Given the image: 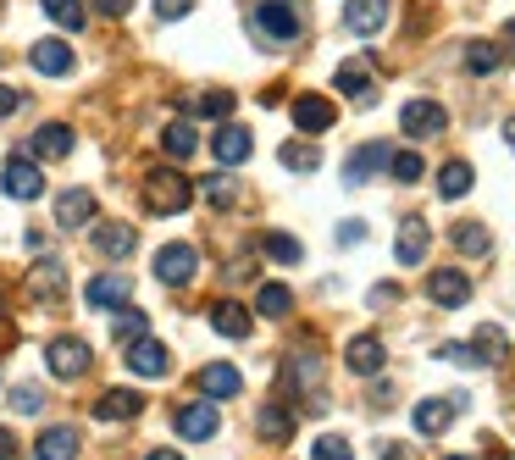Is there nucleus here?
I'll list each match as a JSON object with an SVG mask.
<instances>
[{"instance_id":"1","label":"nucleus","mask_w":515,"mask_h":460,"mask_svg":"<svg viewBox=\"0 0 515 460\" xmlns=\"http://www.w3.org/2000/svg\"><path fill=\"white\" fill-rule=\"evenodd\" d=\"M194 206V183L183 178L178 167H156L144 172V211H156V217H178V211Z\"/></svg>"},{"instance_id":"2","label":"nucleus","mask_w":515,"mask_h":460,"mask_svg":"<svg viewBox=\"0 0 515 460\" xmlns=\"http://www.w3.org/2000/svg\"><path fill=\"white\" fill-rule=\"evenodd\" d=\"M250 23H255V34L266 39V45H294L300 39V12H294V0H261L250 12Z\"/></svg>"},{"instance_id":"3","label":"nucleus","mask_w":515,"mask_h":460,"mask_svg":"<svg viewBox=\"0 0 515 460\" xmlns=\"http://www.w3.org/2000/svg\"><path fill=\"white\" fill-rule=\"evenodd\" d=\"M89 344L84 339H72V333H61V339H50L45 344V366H50V377H61V383H78V377L89 372Z\"/></svg>"},{"instance_id":"4","label":"nucleus","mask_w":515,"mask_h":460,"mask_svg":"<svg viewBox=\"0 0 515 460\" xmlns=\"http://www.w3.org/2000/svg\"><path fill=\"white\" fill-rule=\"evenodd\" d=\"M194 272H200V250L194 244H161L156 250V283L183 289V283H194Z\"/></svg>"},{"instance_id":"5","label":"nucleus","mask_w":515,"mask_h":460,"mask_svg":"<svg viewBox=\"0 0 515 460\" xmlns=\"http://www.w3.org/2000/svg\"><path fill=\"white\" fill-rule=\"evenodd\" d=\"M427 300L438 305V311H460V305L471 300V272H460V267L427 272Z\"/></svg>"},{"instance_id":"6","label":"nucleus","mask_w":515,"mask_h":460,"mask_svg":"<svg viewBox=\"0 0 515 460\" xmlns=\"http://www.w3.org/2000/svg\"><path fill=\"white\" fill-rule=\"evenodd\" d=\"M399 128H405L410 139H438L449 128V111L438 106V100H405V111H399Z\"/></svg>"},{"instance_id":"7","label":"nucleus","mask_w":515,"mask_h":460,"mask_svg":"<svg viewBox=\"0 0 515 460\" xmlns=\"http://www.w3.org/2000/svg\"><path fill=\"white\" fill-rule=\"evenodd\" d=\"M178 433L189 438V444H205V438H216L222 433V416H216V400H189V405H178Z\"/></svg>"},{"instance_id":"8","label":"nucleus","mask_w":515,"mask_h":460,"mask_svg":"<svg viewBox=\"0 0 515 460\" xmlns=\"http://www.w3.org/2000/svg\"><path fill=\"white\" fill-rule=\"evenodd\" d=\"M0 189L12 194V200H39V194H45V172H39L28 156H12L6 167H0Z\"/></svg>"},{"instance_id":"9","label":"nucleus","mask_w":515,"mask_h":460,"mask_svg":"<svg viewBox=\"0 0 515 460\" xmlns=\"http://www.w3.org/2000/svg\"><path fill=\"white\" fill-rule=\"evenodd\" d=\"M460 411H466V400H460V394H438V400H421L410 422H416V433H421V438H438Z\"/></svg>"},{"instance_id":"10","label":"nucleus","mask_w":515,"mask_h":460,"mask_svg":"<svg viewBox=\"0 0 515 460\" xmlns=\"http://www.w3.org/2000/svg\"><path fill=\"white\" fill-rule=\"evenodd\" d=\"M427 244H432L427 217H405L399 222V239H394V261L399 267H421V261H427Z\"/></svg>"},{"instance_id":"11","label":"nucleus","mask_w":515,"mask_h":460,"mask_svg":"<svg viewBox=\"0 0 515 460\" xmlns=\"http://www.w3.org/2000/svg\"><path fill=\"white\" fill-rule=\"evenodd\" d=\"M95 211H100V200L89 189H61L56 194V228H89L95 222Z\"/></svg>"},{"instance_id":"12","label":"nucleus","mask_w":515,"mask_h":460,"mask_svg":"<svg viewBox=\"0 0 515 460\" xmlns=\"http://www.w3.org/2000/svg\"><path fill=\"white\" fill-rule=\"evenodd\" d=\"M128 372H133V377H167V372H172L167 344H156L150 333H144V339H133V344H128Z\"/></svg>"},{"instance_id":"13","label":"nucleus","mask_w":515,"mask_h":460,"mask_svg":"<svg viewBox=\"0 0 515 460\" xmlns=\"http://www.w3.org/2000/svg\"><path fill=\"white\" fill-rule=\"evenodd\" d=\"M128 294H133V283L122 278V272H100V278H89L84 300H89V311H122Z\"/></svg>"},{"instance_id":"14","label":"nucleus","mask_w":515,"mask_h":460,"mask_svg":"<svg viewBox=\"0 0 515 460\" xmlns=\"http://www.w3.org/2000/svg\"><path fill=\"white\" fill-rule=\"evenodd\" d=\"M388 17H394V0H349V6H344V28H349V34H383Z\"/></svg>"},{"instance_id":"15","label":"nucleus","mask_w":515,"mask_h":460,"mask_svg":"<svg viewBox=\"0 0 515 460\" xmlns=\"http://www.w3.org/2000/svg\"><path fill=\"white\" fill-rule=\"evenodd\" d=\"M383 361H388V350H383L377 333H360V339H349V350H344V366L355 377H377V372H383Z\"/></svg>"},{"instance_id":"16","label":"nucleus","mask_w":515,"mask_h":460,"mask_svg":"<svg viewBox=\"0 0 515 460\" xmlns=\"http://www.w3.org/2000/svg\"><path fill=\"white\" fill-rule=\"evenodd\" d=\"M211 150H216L222 167H239V161H250L255 139H250V128H239V122H222V128L211 134Z\"/></svg>"},{"instance_id":"17","label":"nucleus","mask_w":515,"mask_h":460,"mask_svg":"<svg viewBox=\"0 0 515 460\" xmlns=\"http://www.w3.org/2000/svg\"><path fill=\"white\" fill-rule=\"evenodd\" d=\"M78 449H84V438H78V427L61 422V427H45L34 444V460H78Z\"/></svg>"},{"instance_id":"18","label":"nucleus","mask_w":515,"mask_h":460,"mask_svg":"<svg viewBox=\"0 0 515 460\" xmlns=\"http://www.w3.org/2000/svg\"><path fill=\"white\" fill-rule=\"evenodd\" d=\"M239 388H244L239 366H228V361L200 366V394H205V400H239Z\"/></svg>"},{"instance_id":"19","label":"nucleus","mask_w":515,"mask_h":460,"mask_svg":"<svg viewBox=\"0 0 515 460\" xmlns=\"http://www.w3.org/2000/svg\"><path fill=\"white\" fill-rule=\"evenodd\" d=\"M61 289H67V267L61 261H39V267H28V294H34L39 305H56L61 300Z\"/></svg>"},{"instance_id":"20","label":"nucleus","mask_w":515,"mask_h":460,"mask_svg":"<svg viewBox=\"0 0 515 460\" xmlns=\"http://www.w3.org/2000/svg\"><path fill=\"white\" fill-rule=\"evenodd\" d=\"M139 411H144V394H133V388H106L95 400V422H133Z\"/></svg>"},{"instance_id":"21","label":"nucleus","mask_w":515,"mask_h":460,"mask_svg":"<svg viewBox=\"0 0 515 460\" xmlns=\"http://www.w3.org/2000/svg\"><path fill=\"white\" fill-rule=\"evenodd\" d=\"M28 61H34V73H45V78H67L72 73V45L67 39H39V45L28 50Z\"/></svg>"},{"instance_id":"22","label":"nucleus","mask_w":515,"mask_h":460,"mask_svg":"<svg viewBox=\"0 0 515 460\" xmlns=\"http://www.w3.org/2000/svg\"><path fill=\"white\" fill-rule=\"evenodd\" d=\"M333 100H322V95H300L294 100V128H300V134H327V128H333Z\"/></svg>"},{"instance_id":"23","label":"nucleus","mask_w":515,"mask_h":460,"mask_svg":"<svg viewBox=\"0 0 515 460\" xmlns=\"http://www.w3.org/2000/svg\"><path fill=\"white\" fill-rule=\"evenodd\" d=\"M133 244H139L133 222H100V228H95V255H106V261H122V255H133Z\"/></svg>"},{"instance_id":"24","label":"nucleus","mask_w":515,"mask_h":460,"mask_svg":"<svg viewBox=\"0 0 515 460\" xmlns=\"http://www.w3.org/2000/svg\"><path fill=\"white\" fill-rule=\"evenodd\" d=\"M388 167V145H360L355 156L344 161V183L349 189H360V183L372 178V172H383Z\"/></svg>"},{"instance_id":"25","label":"nucleus","mask_w":515,"mask_h":460,"mask_svg":"<svg viewBox=\"0 0 515 460\" xmlns=\"http://www.w3.org/2000/svg\"><path fill=\"white\" fill-rule=\"evenodd\" d=\"M255 427H261L266 444H288V438H294V411L277 405V400H266L261 411H255Z\"/></svg>"},{"instance_id":"26","label":"nucleus","mask_w":515,"mask_h":460,"mask_svg":"<svg viewBox=\"0 0 515 460\" xmlns=\"http://www.w3.org/2000/svg\"><path fill=\"white\" fill-rule=\"evenodd\" d=\"M28 150H34L39 161H61V156H72V128H67V122H45Z\"/></svg>"},{"instance_id":"27","label":"nucleus","mask_w":515,"mask_h":460,"mask_svg":"<svg viewBox=\"0 0 515 460\" xmlns=\"http://www.w3.org/2000/svg\"><path fill=\"white\" fill-rule=\"evenodd\" d=\"M211 327L222 333V339H250V311H244L239 300H222V305H211Z\"/></svg>"},{"instance_id":"28","label":"nucleus","mask_w":515,"mask_h":460,"mask_svg":"<svg viewBox=\"0 0 515 460\" xmlns=\"http://www.w3.org/2000/svg\"><path fill=\"white\" fill-rule=\"evenodd\" d=\"M161 150H167L172 161H189L194 150H200V134H194L189 122H167V128H161Z\"/></svg>"},{"instance_id":"29","label":"nucleus","mask_w":515,"mask_h":460,"mask_svg":"<svg viewBox=\"0 0 515 460\" xmlns=\"http://www.w3.org/2000/svg\"><path fill=\"white\" fill-rule=\"evenodd\" d=\"M499 67H504V50L493 45V39H471L466 45V73L488 78V73H499Z\"/></svg>"},{"instance_id":"30","label":"nucleus","mask_w":515,"mask_h":460,"mask_svg":"<svg viewBox=\"0 0 515 460\" xmlns=\"http://www.w3.org/2000/svg\"><path fill=\"white\" fill-rule=\"evenodd\" d=\"M144 333H150V316H144V311H133V305H122V311L111 316V339H117L122 350H128L133 339H144Z\"/></svg>"},{"instance_id":"31","label":"nucleus","mask_w":515,"mask_h":460,"mask_svg":"<svg viewBox=\"0 0 515 460\" xmlns=\"http://www.w3.org/2000/svg\"><path fill=\"white\" fill-rule=\"evenodd\" d=\"M333 84L344 89V95L366 100V89H372V67H366V61H338V73H333Z\"/></svg>"},{"instance_id":"32","label":"nucleus","mask_w":515,"mask_h":460,"mask_svg":"<svg viewBox=\"0 0 515 460\" xmlns=\"http://www.w3.org/2000/svg\"><path fill=\"white\" fill-rule=\"evenodd\" d=\"M255 311L272 316V322H277V316H288V311H294V289H288V283H261V294H255Z\"/></svg>"},{"instance_id":"33","label":"nucleus","mask_w":515,"mask_h":460,"mask_svg":"<svg viewBox=\"0 0 515 460\" xmlns=\"http://www.w3.org/2000/svg\"><path fill=\"white\" fill-rule=\"evenodd\" d=\"M288 377H294V388L316 394V383H322V355H316V350H300L294 361H288Z\"/></svg>"},{"instance_id":"34","label":"nucleus","mask_w":515,"mask_h":460,"mask_svg":"<svg viewBox=\"0 0 515 460\" xmlns=\"http://www.w3.org/2000/svg\"><path fill=\"white\" fill-rule=\"evenodd\" d=\"M471 178H477L471 161H444V172H438V194H444V200H460V194L471 189Z\"/></svg>"},{"instance_id":"35","label":"nucleus","mask_w":515,"mask_h":460,"mask_svg":"<svg viewBox=\"0 0 515 460\" xmlns=\"http://www.w3.org/2000/svg\"><path fill=\"white\" fill-rule=\"evenodd\" d=\"M261 250L272 255L277 267H300V261H305V244H300V239H288V233H266Z\"/></svg>"},{"instance_id":"36","label":"nucleus","mask_w":515,"mask_h":460,"mask_svg":"<svg viewBox=\"0 0 515 460\" xmlns=\"http://www.w3.org/2000/svg\"><path fill=\"white\" fill-rule=\"evenodd\" d=\"M39 6H45V17L50 23H61V28H72V34H78V28H84V0H39Z\"/></svg>"},{"instance_id":"37","label":"nucleus","mask_w":515,"mask_h":460,"mask_svg":"<svg viewBox=\"0 0 515 460\" xmlns=\"http://www.w3.org/2000/svg\"><path fill=\"white\" fill-rule=\"evenodd\" d=\"M504 350H510V344H504V333H499V327H477V339H471V355H477L482 366L504 361Z\"/></svg>"},{"instance_id":"38","label":"nucleus","mask_w":515,"mask_h":460,"mask_svg":"<svg viewBox=\"0 0 515 460\" xmlns=\"http://www.w3.org/2000/svg\"><path fill=\"white\" fill-rule=\"evenodd\" d=\"M277 161H283L288 172H316V167H322V150H316V145H294V139H288V145L277 150Z\"/></svg>"},{"instance_id":"39","label":"nucleus","mask_w":515,"mask_h":460,"mask_svg":"<svg viewBox=\"0 0 515 460\" xmlns=\"http://www.w3.org/2000/svg\"><path fill=\"white\" fill-rule=\"evenodd\" d=\"M455 250L460 255H488L493 250L488 228H482V222H460V228H455Z\"/></svg>"},{"instance_id":"40","label":"nucleus","mask_w":515,"mask_h":460,"mask_svg":"<svg viewBox=\"0 0 515 460\" xmlns=\"http://www.w3.org/2000/svg\"><path fill=\"white\" fill-rule=\"evenodd\" d=\"M388 172H394L399 183H421V172H427V161H421L416 150H388Z\"/></svg>"},{"instance_id":"41","label":"nucleus","mask_w":515,"mask_h":460,"mask_svg":"<svg viewBox=\"0 0 515 460\" xmlns=\"http://www.w3.org/2000/svg\"><path fill=\"white\" fill-rule=\"evenodd\" d=\"M194 111H200V117H211V122H228L233 117V95H228V89H211V95L194 100Z\"/></svg>"},{"instance_id":"42","label":"nucleus","mask_w":515,"mask_h":460,"mask_svg":"<svg viewBox=\"0 0 515 460\" xmlns=\"http://www.w3.org/2000/svg\"><path fill=\"white\" fill-rule=\"evenodd\" d=\"M12 411H17V416H39V411H45V388L17 383V388H12Z\"/></svg>"},{"instance_id":"43","label":"nucleus","mask_w":515,"mask_h":460,"mask_svg":"<svg viewBox=\"0 0 515 460\" xmlns=\"http://www.w3.org/2000/svg\"><path fill=\"white\" fill-rule=\"evenodd\" d=\"M205 200H211V206H233V200H239V183H233L228 172H211V178H205Z\"/></svg>"},{"instance_id":"44","label":"nucleus","mask_w":515,"mask_h":460,"mask_svg":"<svg viewBox=\"0 0 515 460\" xmlns=\"http://www.w3.org/2000/svg\"><path fill=\"white\" fill-rule=\"evenodd\" d=\"M311 460H355V449H349L344 433H327V438H316Z\"/></svg>"},{"instance_id":"45","label":"nucleus","mask_w":515,"mask_h":460,"mask_svg":"<svg viewBox=\"0 0 515 460\" xmlns=\"http://www.w3.org/2000/svg\"><path fill=\"white\" fill-rule=\"evenodd\" d=\"M189 6L194 0H156V17L161 23H178V17H189Z\"/></svg>"},{"instance_id":"46","label":"nucleus","mask_w":515,"mask_h":460,"mask_svg":"<svg viewBox=\"0 0 515 460\" xmlns=\"http://www.w3.org/2000/svg\"><path fill=\"white\" fill-rule=\"evenodd\" d=\"M23 89H12V84H0V117H12V111H23Z\"/></svg>"},{"instance_id":"47","label":"nucleus","mask_w":515,"mask_h":460,"mask_svg":"<svg viewBox=\"0 0 515 460\" xmlns=\"http://www.w3.org/2000/svg\"><path fill=\"white\" fill-rule=\"evenodd\" d=\"M444 361H455V366H482L477 355H471V344H444Z\"/></svg>"},{"instance_id":"48","label":"nucleus","mask_w":515,"mask_h":460,"mask_svg":"<svg viewBox=\"0 0 515 460\" xmlns=\"http://www.w3.org/2000/svg\"><path fill=\"white\" fill-rule=\"evenodd\" d=\"M372 305H377V311H383V305H399V289H394V283H377V289H372Z\"/></svg>"},{"instance_id":"49","label":"nucleus","mask_w":515,"mask_h":460,"mask_svg":"<svg viewBox=\"0 0 515 460\" xmlns=\"http://www.w3.org/2000/svg\"><path fill=\"white\" fill-rule=\"evenodd\" d=\"M377 460H416V455H410L405 444H394V438H388V444H377Z\"/></svg>"},{"instance_id":"50","label":"nucleus","mask_w":515,"mask_h":460,"mask_svg":"<svg viewBox=\"0 0 515 460\" xmlns=\"http://www.w3.org/2000/svg\"><path fill=\"white\" fill-rule=\"evenodd\" d=\"M366 239V222H344V228H338V244H360Z\"/></svg>"},{"instance_id":"51","label":"nucleus","mask_w":515,"mask_h":460,"mask_svg":"<svg viewBox=\"0 0 515 460\" xmlns=\"http://www.w3.org/2000/svg\"><path fill=\"white\" fill-rule=\"evenodd\" d=\"M100 17H128V0H95Z\"/></svg>"},{"instance_id":"52","label":"nucleus","mask_w":515,"mask_h":460,"mask_svg":"<svg viewBox=\"0 0 515 460\" xmlns=\"http://www.w3.org/2000/svg\"><path fill=\"white\" fill-rule=\"evenodd\" d=\"M0 460H17V438H12V427H0Z\"/></svg>"},{"instance_id":"53","label":"nucleus","mask_w":515,"mask_h":460,"mask_svg":"<svg viewBox=\"0 0 515 460\" xmlns=\"http://www.w3.org/2000/svg\"><path fill=\"white\" fill-rule=\"evenodd\" d=\"M499 50H510V56H515V17L504 23V45H499Z\"/></svg>"},{"instance_id":"54","label":"nucleus","mask_w":515,"mask_h":460,"mask_svg":"<svg viewBox=\"0 0 515 460\" xmlns=\"http://www.w3.org/2000/svg\"><path fill=\"white\" fill-rule=\"evenodd\" d=\"M144 460H183V455H178V449H150Z\"/></svg>"},{"instance_id":"55","label":"nucleus","mask_w":515,"mask_h":460,"mask_svg":"<svg viewBox=\"0 0 515 460\" xmlns=\"http://www.w3.org/2000/svg\"><path fill=\"white\" fill-rule=\"evenodd\" d=\"M504 145H510V150H515V117H510V122H504Z\"/></svg>"},{"instance_id":"56","label":"nucleus","mask_w":515,"mask_h":460,"mask_svg":"<svg viewBox=\"0 0 515 460\" xmlns=\"http://www.w3.org/2000/svg\"><path fill=\"white\" fill-rule=\"evenodd\" d=\"M449 460H471V455H449Z\"/></svg>"}]
</instances>
